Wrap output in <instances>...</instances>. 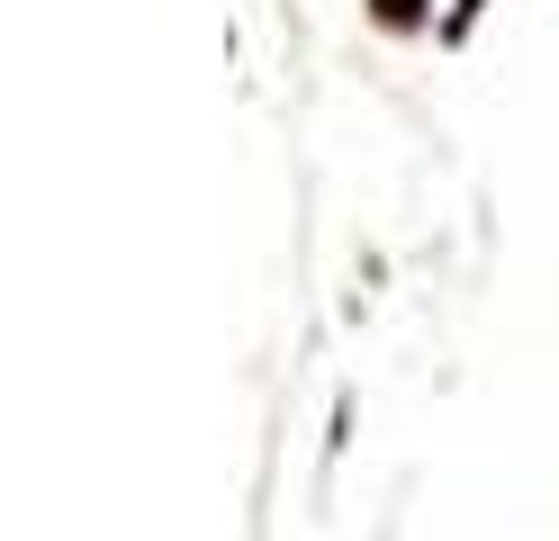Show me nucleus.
Returning <instances> with one entry per match:
<instances>
[{
    "label": "nucleus",
    "mask_w": 559,
    "mask_h": 541,
    "mask_svg": "<svg viewBox=\"0 0 559 541\" xmlns=\"http://www.w3.org/2000/svg\"><path fill=\"white\" fill-rule=\"evenodd\" d=\"M379 10H389V19H415V0H379Z\"/></svg>",
    "instance_id": "obj_1"
}]
</instances>
